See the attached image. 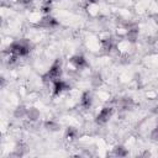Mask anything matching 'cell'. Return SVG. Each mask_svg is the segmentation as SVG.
<instances>
[{"instance_id": "1", "label": "cell", "mask_w": 158, "mask_h": 158, "mask_svg": "<svg viewBox=\"0 0 158 158\" xmlns=\"http://www.w3.org/2000/svg\"><path fill=\"white\" fill-rule=\"evenodd\" d=\"M9 52L17 57H23L30 53V46L25 41H17V42H14L9 47Z\"/></svg>"}, {"instance_id": "13", "label": "cell", "mask_w": 158, "mask_h": 158, "mask_svg": "<svg viewBox=\"0 0 158 158\" xmlns=\"http://www.w3.org/2000/svg\"><path fill=\"white\" fill-rule=\"evenodd\" d=\"M114 154L117 156V157H125V156L127 154V151H126L125 147H122V146H117V147L114 148Z\"/></svg>"}, {"instance_id": "7", "label": "cell", "mask_w": 158, "mask_h": 158, "mask_svg": "<svg viewBox=\"0 0 158 158\" xmlns=\"http://www.w3.org/2000/svg\"><path fill=\"white\" fill-rule=\"evenodd\" d=\"M91 102H93V99H91V94L89 91H85L83 95H81V99H80V105L84 107V109H89L91 106Z\"/></svg>"}, {"instance_id": "10", "label": "cell", "mask_w": 158, "mask_h": 158, "mask_svg": "<svg viewBox=\"0 0 158 158\" xmlns=\"http://www.w3.org/2000/svg\"><path fill=\"white\" fill-rule=\"evenodd\" d=\"M27 110H28V109H26L23 105H20V106H17V107L15 109L14 115H15L16 117H23V116L27 115Z\"/></svg>"}, {"instance_id": "14", "label": "cell", "mask_w": 158, "mask_h": 158, "mask_svg": "<svg viewBox=\"0 0 158 158\" xmlns=\"http://www.w3.org/2000/svg\"><path fill=\"white\" fill-rule=\"evenodd\" d=\"M44 126H46V128L49 130V131H57V130L59 128L58 123L54 122V121H47V122L44 123Z\"/></svg>"}, {"instance_id": "15", "label": "cell", "mask_w": 158, "mask_h": 158, "mask_svg": "<svg viewBox=\"0 0 158 158\" xmlns=\"http://www.w3.org/2000/svg\"><path fill=\"white\" fill-rule=\"evenodd\" d=\"M101 83H102L101 75H100V74H95V75L93 77V79H91V84H93L94 86H99V85H101Z\"/></svg>"}, {"instance_id": "2", "label": "cell", "mask_w": 158, "mask_h": 158, "mask_svg": "<svg viewBox=\"0 0 158 158\" xmlns=\"http://www.w3.org/2000/svg\"><path fill=\"white\" fill-rule=\"evenodd\" d=\"M62 75V67H60V62H56L49 70L42 77L43 81H49V83H54L56 80H58Z\"/></svg>"}, {"instance_id": "12", "label": "cell", "mask_w": 158, "mask_h": 158, "mask_svg": "<svg viewBox=\"0 0 158 158\" xmlns=\"http://www.w3.org/2000/svg\"><path fill=\"white\" fill-rule=\"evenodd\" d=\"M77 136H78V131H77L75 128H73V127H69V128L67 130V132H65V138H67L68 141L75 139Z\"/></svg>"}, {"instance_id": "9", "label": "cell", "mask_w": 158, "mask_h": 158, "mask_svg": "<svg viewBox=\"0 0 158 158\" xmlns=\"http://www.w3.org/2000/svg\"><path fill=\"white\" fill-rule=\"evenodd\" d=\"M101 46H102V49L105 51H110L112 48V38L111 37H106V38H102L101 40Z\"/></svg>"}, {"instance_id": "16", "label": "cell", "mask_w": 158, "mask_h": 158, "mask_svg": "<svg viewBox=\"0 0 158 158\" xmlns=\"http://www.w3.org/2000/svg\"><path fill=\"white\" fill-rule=\"evenodd\" d=\"M26 152V146H23V144H17L16 146V148H15V156H22L23 153Z\"/></svg>"}, {"instance_id": "4", "label": "cell", "mask_w": 158, "mask_h": 158, "mask_svg": "<svg viewBox=\"0 0 158 158\" xmlns=\"http://www.w3.org/2000/svg\"><path fill=\"white\" fill-rule=\"evenodd\" d=\"M57 25H58V21H57L54 17L49 16V15L43 16V17L40 20V22H38V26L44 27V28H51V27H54V26H57Z\"/></svg>"}, {"instance_id": "8", "label": "cell", "mask_w": 158, "mask_h": 158, "mask_svg": "<svg viewBox=\"0 0 158 158\" xmlns=\"http://www.w3.org/2000/svg\"><path fill=\"white\" fill-rule=\"evenodd\" d=\"M133 106V101H132V99H130V98H125V99H122L121 101H120V107L122 109V110H128V109H131Z\"/></svg>"}, {"instance_id": "11", "label": "cell", "mask_w": 158, "mask_h": 158, "mask_svg": "<svg viewBox=\"0 0 158 158\" xmlns=\"http://www.w3.org/2000/svg\"><path fill=\"white\" fill-rule=\"evenodd\" d=\"M31 121H35V120H37L38 118V116H40V112H38V110L37 109H35V107H31V109H28L27 110V115H26Z\"/></svg>"}, {"instance_id": "5", "label": "cell", "mask_w": 158, "mask_h": 158, "mask_svg": "<svg viewBox=\"0 0 158 158\" xmlns=\"http://www.w3.org/2000/svg\"><path fill=\"white\" fill-rule=\"evenodd\" d=\"M67 89H68V84L60 79H58L53 83V94L54 95H59L63 90H67Z\"/></svg>"}, {"instance_id": "3", "label": "cell", "mask_w": 158, "mask_h": 158, "mask_svg": "<svg viewBox=\"0 0 158 158\" xmlns=\"http://www.w3.org/2000/svg\"><path fill=\"white\" fill-rule=\"evenodd\" d=\"M112 112H114L112 107H104V109L99 112V115L96 116V122L100 123V125L106 123V122L110 120V117L112 116Z\"/></svg>"}, {"instance_id": "6", "label": "cell", "mask_w": 158, "mask_h": 158, "mask_svg": "<svg viewBox=\"0 0 158 158\" xmlns=\"http://www.w3.org/2000/svg\"><path fill=\"white\" fill-rule=\"evenodd\" d=\"M70 63H72L77 69H80V68H83V67L86 65V60H85V58H84L83 56H79V54L72 57V58H70Z\"/></svg>"}, {"instance_id": "17", "label": "cell", "mask_w": 158, "mask_h": 158, "mask_svg": "<svg viewBox=\"0 0 158 158\" xmlns=\"http://www.w3.org/2000/svg\"><path fill=\"white\" fill-rule=\"evenodd\" d=\"M31 1H32V0H22V2H23V4H30Z\"/></svg>"}]
</instances>
